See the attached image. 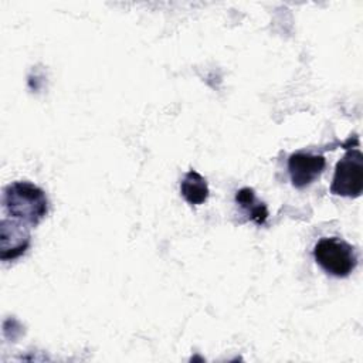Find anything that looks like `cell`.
Wrapping results in <instances>:
<instances>
[{"mask_svg": "<svg viewBox=\"0 0 363 363\" xmlns=\"http://www.w3.org/2000/svg\"><path fill=\"white\" fill-rule=\"evenodd\" d=\"M3 206L9 216L31 227H35L48 213L44 190L30 182H14L6 186Z\"/></svg>", "mask_w": 363, "mask_h": 363, "instance_id": "1", "label": "cell"}, {"mask_svg": "<svg viewBox=\"0 0 363 363\" xmlns=\"http://www.w3.org/2000/svg\"><path fill=\"white\" fill-rule=\"evenodd\" d=\"M235 201L250 214L251 220L258 224H264L268 217V210L264 203L258 201L255 193L250 187H242L235 194Z\"/></svg>", "mask_w": 363, "mask_h": 363, "instance_id": "7", "label": "cell"}, {"mask_svg": "<svg viewBox=\"0 0 363 363\" xmlns=\"http://www.w3.org/2000/svg\"><path fill=\"white\" fill-rule=\"evenodd\" d=\"M326 159L322 155L305 152L292 153L288 159V172L295 187L302 189L315 182L323 172Z\"/></svg>", "mask_w": 363, "mask_h": 363, "instance_id": "5", "label": "cell"}, {"mask_svg": "<svg viewBox=\"0 0 363 363\" xmlns=\"http://www.w3.org/2000/svg\"><path fill=\"white\" fill-rule=\"evenodd\" d=\"M313 258L328 274L337 278L349 277L357 265L354 248L337 237L320 238L313 248Z\"/></svg>", "mask_w": 363, "mask_h": 363, "instance_id": "2", "label": "cell"}, {"mask_svg": "<svg viewBox=\"0 0 363 363\" xmlns=\"http://www.w3.org/2000/svg\"><path fill=\"white\" fill-rule=\"evenodd\" d=\"M346 149L345 156L336 163L330 193L343 197H359L363 190V155L357 146Z\"/></svg>", "mask_w": 363, "mask_h": 363, "instance_id": "3", "label": "cell"}, {"mask_svg": "<svg viewBox=\"0 0 363 363\" xmlns=\"http://www.w3.org/2000/svg\"><path fill=\"white\" fill-rule=\"evenodd\" d=\"M180 191L184 200L193 206L203 204L208 199L210 193L206 179L196 170H189L184 174L180 183Z\"/></svg>", "mask_w": 363, "mask_h": 363, "instance_id": "6", "label": "cell"}, {"mask_svg": "<svg viewBox=\"0 0 363 363\" xmlns=\"http://www.w3.org/2000/svg\"><path fill=\"white\" fill-rule=\"evenodd\" d=\"M31 235L21 221L3 218L0 223V258L13 261L23 255L30 247Z\"/></svg>", "mask_w": 363, "mask_h": 363, "instance_id": "4", "label": "cell"}]
</instances>
